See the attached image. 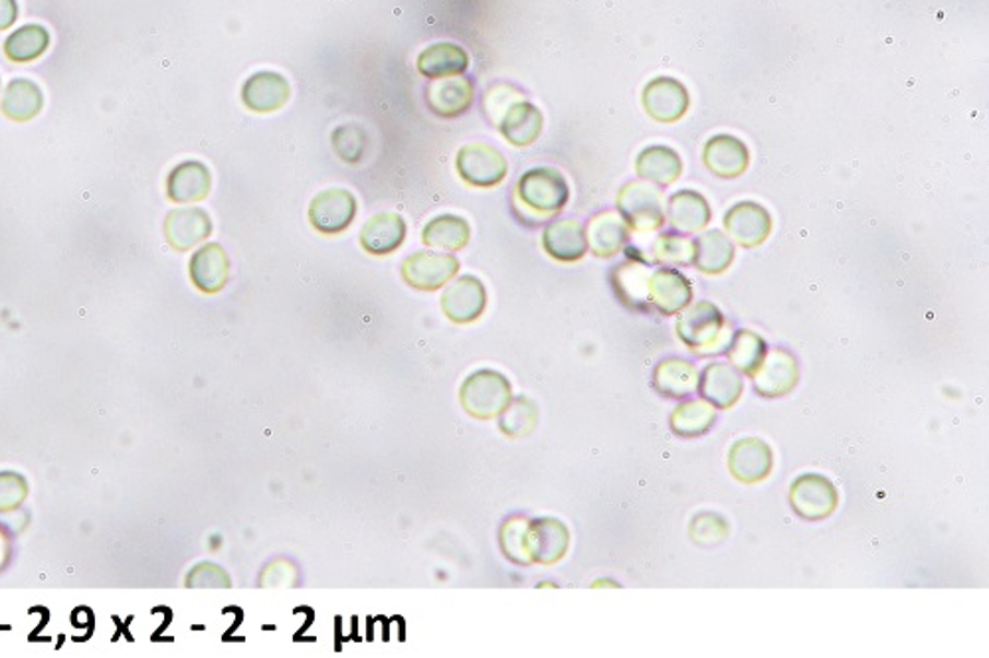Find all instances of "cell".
I'll return each mask as SVG.
<instances>
[{"label":"cell","mask_w":989,"mask_h":658,"mask_svg":"<svg viewBox=\"0 0 989 658\" xmlns=\"http://www.w3.org/2000/svg\"><path fill=\"white\" fill-rule=\"evenodd\" d=\"M513 400V386L509 378L493 368H480L471 372L459 388V403L463 412L490 422L499 418Z\"/></svg>","instance_id":"cell-1"},{"label":"cell","mask_w":989,"mask_h":658,"mask_svg":"<svg viewBox=\"0 0 989 658\" xmlns=\"http://www.w3.org/2000/svg\"><path fill=\"white\" fill-rule=\"evenodd\" d=\"M678 334L683 344L698 356L719 354L730 342V332H727L722 313L707 301L688 307L679 317Z\"/></svg>","instance_id":"cell-2"},{"label":"cell","mask_w":989,"mask_h":658,"mask_svg":"<svg viewBox=\"0 0 989 658\" xmlns=\"http://www.w3.org/2000/svg\"><path fill=\"white\" fill-rule=\"evenodd\" d=\"M517 198L522 207L539 216H551L561 212L570 200V186L561 171L551 166H539L519 178Z\"/></svg>","instance_id":"cell-3"},{"label":"cell","mask_w":989,"mask_h":658,"mask_svg":"<svg viewBox=\"0 0 989 658\" xmlns=\"http://www.w3.org/2000/svg\"><path fill=\"white\" fill-rule=\"evenodd\" d=\"M617 210L629 230L647 234L666 224V207L661 195L651 186L629 183L617 196Z\"/></svg>","instance_id":"cell-4"},{"label":"cell","mask_w":989,"mask_h":658,"mask_svg":"<svg viewBox=\"0 0 989 658\" xmlns=\"http://www.w3.org/2000/svg\"><path fill=\"white\" fill-rule=\"evenodd\" d=\"M790 504L793 513L800 518L808 522H817L834 515L839 504V493L835 484L823 474H800L791 483Z\"/></svg>","instance_id":"cell-5"},{"label":"cell","mask_w":989,"mask_h":658,"mask_svg":"<svg viewBox=\"0 0 989 658\" xmlns=\"http://www.w3.org/2000/svg\"><path fill=\"white\" fill-rule=\"evenodd\" d=\"M456 168L461 180L469 186L493 188L505 180L509 165L499 149L485 143H471L459 149Z\"/></svg>","instance_id":"cell-6"},{"label":"cell","mask_w":989,"mask_h":658,"mask_svg":"<svg viewBox=\"0 0 989 658\" xmlns=\"http://www.w3.org/2000/svg\"><path fill=\"white\" fill-rule=\"evenodd\" d=\"M356 216V198L346 188H327L315 196L309 207V222L323 236L346 232Z\"/></svg>","instance_id":"cell-7"},{"label":"cell","mask_w":989,"mask_h":658,"mask_svg":"<svg viewBox=\"0 0 989 658\" xmlns=\"http://www.w3.org/2000/svg\"><path fill=\"white\" fill-rule=\"evenodd\" d=\"M461 269V263L451 254L417 251L404 259L400 273L407 285L417 291H438L448 285Z\"/></svg>","instance_id":"cell-8"},{"label":"cell","mask_w":989,"mask_h":658,"mask_svg":"<svg viewBox=\"0 0 989 658\" xmlns=\"http://www.w3.org/2000/svg\"><path fill=\"white\" fill-rule=\"evenodd\" d=\"M441 310L451 322L469 325L483 317L487 309V289L475 275H461L441 295Z\"/></svg>","instance_id":"cell-9"},{"label":"cell","mask_w":989,"mask_h":658,"mask_svg":"<svg viewBox=\"0 0 989 658\" xmlns=\"http://www.w3.org/2000/svg\"><path fill=\"white\" fill-rule=\"evenodd\" d=\"M570 545L568 528L556 518H537L527 526V550L531 564L552 566L561 562Z\"/></svg>","instance_id":"cell-10"},{"label":"cell","mask_w":989,"mask_h":658,"mask_svg":"<svg viewBox=\"0 0 989 658\" xmlns=\"http://www.w3.org/2000/svg\"><path fill=\"white\" fill-rule=\"evenodd\" d=\"M693 298V289L685 275L678 269L663 268L649 273L647 283V307L661 315H678L687 307Z\"/></svg>","instance_id":"cell-11"},{"label":"cell","mask_w":989,"mask_h":658,"mask_svg":"<svg viewBox=\"0 0 989 658\" xmlns=\"http://www.w3.org/2000/svg\"><path fill=\"white\" fill-rule=\"evenodd\" d=\"M729 469L739 483H762L774 469L770 445L756 437L740 439L730 447Z\"/></svg>","instance_id":"cell-12"},{"label":"cell","mask_w":989,"mask_h":658,"mask_svg":"<svg viewBox=\"0 0 989 658\" xmlns=\"http://www.w3.org/2000/svg\"><path fill=\"white\" fill-rule=\"evenodd\" d=\"M188 275L192 285L207 295H216L226 287L229 278V259L220 244L198 247L188 263Z\"/></svg>","instance_id":"cell-13"},{"label":"cell","mask_w":989,"mask_h":658,"mask_svg":"<svg viewBox=\"0 0 989 658\" xmlns=\"http://www.w3.org/2000/svg\"><path fill=\"white\" fill-rule=\"evenodd\" d=\"M647 114L659 124H675L688 109V92L673 78H656L644 90Z\"/></svg>","instance_id":"cell-14"},{"label":"cell","mask_w":989,"mask_h":658,"mask_svg":"<svg viewBox=\"0 0 989 658\" xmlns=\"http://www.w3.org/2000/svg\"><path fill=\"white\" fill-rule=\"evenodd\" d=\"M542 247L549 258L573 263L586 256L588 251V234L582 222L574 218L554 220L542 232Z\"/></svg>","instance_id":"cell-15"},{"label":"cell","mask_w":989,"mask_h":658,"mask_svg":"<svg viewBox=\"0 0 989 658\" xmlns=\"http://www.w3.org/2000/svg\"><path fill=\"white\" fill-rule=\"evenodd\" d=\"M725 227L739 246L756 247L770 236L772 216L756 202H740L727 212Z\"/></svg>","instance_id":"cell-16"},{"label":"cell","mask_w":989,"mask_h":658,"mask_svg":"<svg viewBox=\"0 0 989 658\" xmlns=\"http://www.w3.org/2000/svg\"><path fill=\"white\" fill-rule=\"evenodd\" d=\"M752 378H754V388L761 396L781 398L796 388L800 371L790 352L772 350V352H766V359Z\"/></svg>","instance_id":"cell-17"},{"label":"cell","mask_w":989,"mask_h":658,"mask_svg":"<svg viewBox=\"0 0 989 658\" xmlns=\"http://www.w3.org/2000/svg\"><path fill=\"white\" fill-rule=\"evenodd\" d=\"M698 391L703 400L717 410H729L740 400L744 391V380L737 368L725 362L708 364L698 376Z\"/></svg>","instance_id":"cell-18"},{"label":"cell","mask_w":989,"mask_h":658,"mask_svg":"<svg viewBox=\"0 0 989 658\" xmlns=\"http://www.w3.org/2000/svg\"><path fill=\"white\" fill-rule=\"evenodd\" d=\"M290 83L282 73L258 72L242 87V102L254 114H273L290 102Z\"/></svg>","instance_id":"cell-19"},{"label":"cell","mask_w":989,"mask_h":658,"mask_svg":"<svg viewBox=\"0 0 989 658\" xmlns=\"http://www.w3.org/2000/svg\"><path fill=\"white\" fill-rule=\"evenodd\" d=\"M212 234V220L202 208H175L165 220L168 246L177 251H190Z\"/></svg>","instance_id":"cell-20"},{"label":"cell","mask_w":989,"mask_h":658,"mask_svg":"<svg viewBox=\"0 0 989 658\" xmlns=\"http://www.w3.org/2000/svg\"><path fill=\"white\" fill-rule=\"evenodd\" d=\"M404 218L396 212H380L370 218L361 230V247L370 256H390L407 239Z\"/></svg>","instance_id":"cell-21"},{"label":"cell","mask_w":989,"mask_h":658,"mask_svg":"<svg viewBox=\"0 0 989 658\" xmlns=\"http://www.w3.org/2000/svg\"><path fill=\"white\" fill-rule=\"evenodd\" d=\"M473 83L468 78L456 80H434L427 85L426 102L432 114L444 119H456L459 115L468 114L473 105Z\"/></svg>","instance_id":"cell-22"},{"label":"cell","mask_w":989,"mask_h":658,"mask_svg":"<svg viewBox=\"0 0 989 658\" xmlns=\"http://www.w3.org/2000/svg\"><path fill=\"white\" fill-rule=\"evenodd\" d=\"M212 176L209 166L200 161H185L170 171L167 195L175 204H192L210 195Z\"/></svg>","instance_id":"cell-23"},{"label":"cell","mask_w":989,"mask_h":658,"mask_svg":"<svg viewBox=\"0 0 989 658\" xmlns=\"http://www.w3.org/2000/svg\"><path fill=\"white\" fill-rule=\"evenodd\" d=\"M705 165L720 178H737L749 168V149L732 134H717L705 144Z\"/></svg>","instance_id":"cell-24"},{"label":"cell","mask_w":989,"mask_h":658,"mask_svg":"<svg viewBox=\"0 0 989 658\" xmlns=\"http://www.w3.org/2000/svg\"><path fill=\"white\" fill-rule=\"evenodd\" d=\"M499 131L513 146H529L542 131V114L537 105L519 99L499 119Z\"/></svg>","instance_id":"cell-25"},{"label":"cell","mask_w":989,"mask_h":658,"mask_svg":"<svg viewBox=\"0 0 989 658\" xmlns=\"http://www.w3.org/2000/svg\"><path fill=\"white\" fill-rule=\"evenodd\" d=\"M710 216L707 200L695 190H681L667 202V222L683 234H695L707 227Z\"/></svg>","instance_id":"cell-26"},{"label":"cell","mask_w":989,"mask_h":658,"mask_svg":"<svg viewBox=\"0 0 989 658\" xmlns=\"http://www.w3.org/2000/svg\"><path fill=\"white\" fill-rule=\"evenodd\" d=\"M469 68V56L458 44H434L417 56V70L427 80L459 75Z\"/></svg>","instance_id":"cell-27"},{"label":"cell","mask_w":989,"mask_h":658,"mask_svg":"<svg viewBox=\"0 0 989 658\" xmlns=\"http://www.w3.org/2000/svg\"><path fill=\"white\" fill-rule=\"evenodd\" d=\"M588 247H592L593 256L598 258H612L624 249L629 239V227L622 216L614 212H605L593 218L588 224Z\"/></svg>","instance_id":"cell-28"},{"label":"cell","mask_w":989,"mask_h":658,"mask_svg":"<svg viewBox=\"0 0 989 658\" xmlns=\"http://www.w3.org/2000/svg\"><path fill=\"white\" fill-rule=\"evenodd\" d=\"M469 237H471V226L466 218L456 216V214H439L432 218L422 230V242L427 247L434 249H444L449 254L461 251L468 246Z\"/></svg>","instance_id":"cell-29"},{"label":"cell","mask_w":989,"mask_h":658,"mask_svg":"<svg viewBox=\"0 0 989 658\" xmlns=\"http://www.w3.org/2000/svg\"><path fill=\"white\" fill-rule=\"evenodd\" d=\"M693 263L698 271L708 275H719L727 271L734 259V246L729 237L719 230H710L707 234L693 239Z\"/></svg>","instance_id":"cell-30"},{"label":"cell","mask_w":989,"mask_h":658,"mask_svg":"<svg viewBox=\"0 0 989 658\" xmlns=\"http://www.w3.org/2000/svg\"><path fill=\"white\" fill-rule=\"evenodd\" d=\"M654 388L667 398H687L698 388V371L687 361L667 359L654 372Z\"/></svg>","instance_id":"cell-31"},{"label":"cell","mask_w":989,"mask_h":658,"mask_svg":"<svg viewBox=\"0 0 989 658\" xmlns=\"http://www.w3.org/2000/svg\"><path fill=\"white\" fill-rule=\"evenodd\" d=\"M649 273L651 271L641 263L639 256L614 268L612 281H614L615 295L622 298L624 305L632 307V309L649 310V307H647Z\"/></svg>","instance_id":"cell-32"},{"label":"cell","mask_w":989,"mask_h":658,"mask_svg":"<svg viewBox=\"0 0 989 658\" xmlns=\"http://www.w3.org/2000/svg\"><path fill=\"white\" fill-rule=\"evenodd\" d=\"M43 90L36 83L24 80V78L12 80L9 83L4 97H2V104H0L2 114L16 124L32 121L36 115L43 111Z\"/></svg>","instance_id":"cell-33"},{"label":"cell","mask_w":989,"mask_h":658,"mask_svg":"<svg viewBox=\"0 0 989 658\" xmlns=\"http://www.w3.org/2000/svg\"><path fill=\"white\" fill-rule=\"evenodd\" d=\"M636 171L637 175L649 183L669 186L681 176L683 163H681V156L673 149L654 144V146H647L646 151H641V155L637 156Z\"/></svg>","instance_id":"cell-34"},{"label":"cell","mask_w":989,"mask_h":658,"mask_svg":"<svg viewBox=\"0 0 989 658\" xmlns=\"http://www.w3.org/2000/svg\"><path fill=\"white\" fill-rule=\"evenodd\" d=\"M717 420L715 408L705 400L683 401L681 406L675 408V412L671 413V432L683 439H693L700 437L713 427V423Z\"/></svg>","instance_id":"cell-35"},{"label":"cell","mask_w":989,"mask_h":658,"mask_svg":"<svg viewBox=\"0 0 989 658\" xmlns=\"http://www.w3.org/2000/svg\"><path fill=\"white\" fill-rule=\"evenodd\" d=\"M50 46V32L40 24H26L4 42V54L14 63L38 60Z\"/></svg>","instance_id":"cell-36"},{"label":"cell","mask_w":989,"mask_h":658,"mask_svg":"<svg viewBox=\"0 0 989 658\" xmlns=\"http://www.w3.org/2000/svg\"><path fill=\"white\" fill-rule=\"evenodd\" d=\"M499 432L509 439H522L539 425V406L529 396H513L505 412L501 413Z\"/></svg>","instance_id":"cell-37"},{"label":"cell","mask_w":989,"mask_h":658,"mask_svg":"<svg viewBox=\"0 0 989 658\" xmlns=\"http://www.w3.org/2000/svg\"><path fill=\"white\" fill-rule=\"evenodd\" d=\"M727 349H729V361L734 364V368L750 378L758 372L762 362L766 359V352H768L764 339L752 330H739L734 334V339L730 340Z\"/></svg>","instance_id":"cell-38"},{"label":"cell","mask_w":989,"mask_h":658,"mask_svg":"<svg viewBox=\"0 0 989 658\" xmlns=\"http://www.w3.org/2000/svg\"><path fill=\"white\" fill-rule=\"evenodd\" d=\"M527 526H529V520L521 516H513L501 526V550L505 557L517 566H531L529 550H527Z\"/></svg>","instance_id":"cell-39"},{"label":"cell","mask_w":989,"mask_h":658,"mask_svg":"<svg viewBox=\"0 0 989 658\" xmlns=\"http://www.w3.org/2000/svg\"><path fill=\"white\" fill-rule=\"evenodd\" d=\"M729 522L715 513H700L691 522V538L703 548L719 545L729 538Z\"/></svg>","instance_id":"cell-40"},{"label":"cell","mask_w":989,"mask_h":658,"mask_svg":"<svg viewBox=\"0 0 989 658\" xmlns=\"http://www.w3.org/2000/svg\"><path fill=\"white\" fill-rule=\"evenodd\" d=\"M333 149L344 163H358L366 149V134L358 125H341L331 134Z\"/></svg>","instance_id":"cell-41"},{"label":"cell","mask_w":989,"mask_h":658,"mask_svg":"<svg viewBox=\"0 0 989 658\" xmlns=\"http://www.w3.org/2000/svg\"><path fill=\"white\" fill-rule=\"evenodd\" d=\"M693 239L666 234L656 242V259L671 266H691L693 263Z\"/></svg>","instance_id":"cell-42"},{"label":"cell","mask_w":989,"mask_h":658,"mask_svg":"<svg viewBox=\"0 0 989 658\" xmlns=\"http://www.w3.org/2000/svg\"><path fill=\"white\" fill-rule=\"evenodd\" d=\"M28 496V483L19 473H0V513L16 510Z\"/></svg>","instance_id":"cell-43"},{"label":"cell","mask_w":989,"mask_h":658,"mask_svg":"<svg viewBox=\"0 0 989 658\" xmlns=\"http://www.w3.org/2000/svg\"><path fill=\"white\" fill-rule=\"evenodd\" d=\"M522 95L519 90H515L513 85H497L485 95V111L490 115L491 121L499 124L503 114L509 109L510 104L519 102Z\"/></svg>","instance_id":"cell-44"},{"label":"cell","mask_w":989,"mask_h":658,"mask_svg":"<svg viewBox=\"0 0 989 658\" xmlns=\"http://www.w3.org/2000/svg\"><path fill=\"white\" fill-rule=\"evenodd\" d=\"M232 579L222 567L212 562L198 564L187 576V587H229Z\"/></svg>","instance_id":"cell-45"},{"label":"cell","mask_w":989,"mask_h":658,"mask_svg":"<svg viewBox=\"0 0 989 658\" xmlns=\"http://www.w3.org/2000/svg\"><path fill=\"white\" fill-rule=\"evenodd\" d=\"M19 19L16 0H0V32L9 31Z\"/></svg>","instance_id":"cell-46"},{"label":"cell","mask_w":989,"mask_h":658,"mask_svg":"<svg viewBox=\"0 0 989 658\" xmlns=\"http://www.w3.org/2000/svg\"><path fill=\"white\" fill-rule=\"evenodd\" d=\"M7 550H4V540H2V536H0V554H4Z\"/></svg>","instance_id":"cell-47"}]
</instances>
